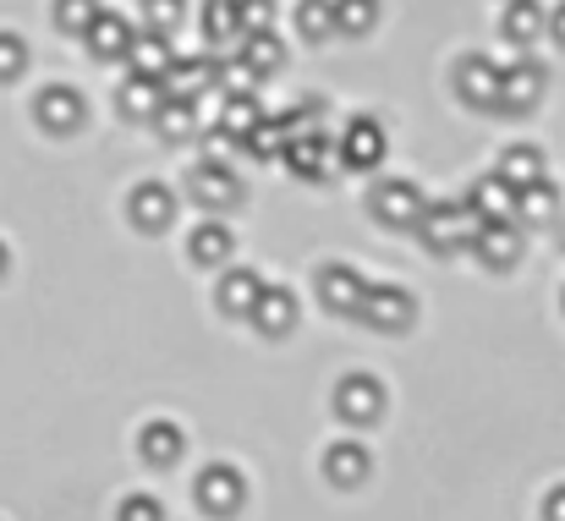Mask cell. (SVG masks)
<instances>
[{
  "instance_id": "36",
  "label": "cell",
  "mask_w": 565,
  "mask_h": 521,
  "mask_svg": "<svg viewBox=\"0 0 565 521\" xmlns=\"http://www.w3.org/2000/svg\"><path fill=\"white\" fill-rule=\"evenodd\" d=\"M182 17H188V0H143V22L154 33H171Z\"/></svg>"
},
{
  "instance_id": "12",
  "label": "cell",
  "mask_w": 565,
  "mask_h": 521,
  "mask_svg": "<svg viewBox=\"0 0 565 521\" xmlns=\"http://www.w3.org/2000/svg\"><path fill=\"white\" fill-rule=\"evenodd\" d=\"M369 209H374L384 225H412L417 209H423V187L406 181V176H390V181H379L374 192H369Z\"/></svg>"
},
{
  "instance_id": "28",
  "label": "cell",
  "mask_w": 565,
  "mask_h": 521,
  "mask_svg": "<svg viewBox=\"0 0 565 521\" xmlns=\"http://www.w3.org/2000/svg\"><path fill=\"white\" fill-rule=\"evenodd\" d=\"M500 181H511V192H516V187H527V181H539V176H544V155H539V149H533V143H511V149H505V155H500Z\"/></svg>"
},
{
  "instance_id": "22",
  "label": "cell",
  "mask_w": 565,
  "mask_h": 521,
  "mask_svg": "<svg viewBox=\"0 0 565 521\" xmlns=\"http://www.w3.org/2000/svg\"><path fill=\"white\" fill-rule=\"evenodd\" d=\"M160 99H166V88H160V77H149V72H132L127 88L116 94L121 116H132V121H149V116L160 110Z\"/></svg>"
},
{
  "instance_id": "2",
  "label": "cell",
  "mask_w": 565,
  "mask_h": 521,
  "mask_svg": "<svg viewBox=\"0 0 565 521\" xmlns=\"http://www.w3.org/2000/svg\"><path fill=\"white\" fill-rule=\"evenodd\" d=\"M352 319H363L379 336H401V330H412V319H417V297H412L406 286H374V280H369Z\"/></svg>"
},
{
  "instance_id": "31",
  "label": "cell",
  "mask_w": 565,
  "mask_h": 521,
  "mask_svg": "<svg viewBox=\"0 0 565 521\" xmlns=\"http://www.w3.org/2000/svg\"><path fill=\"white\" fill-rule=\"evenodd\" d=\"M154 127H160V138H171V143H182V138H192V127H198V110H192V99H160V110L149 116Z\"/></svg>"
},
{
  "instance_id": "30",
  "label": "cell",
  "mask_w": 565,
  "mask_h": 521,
  "mask_svg": "<svg viewBox=\"0 0 565 521\" xmlns=\"http://www.w3.org/2000/svg\"><path fill=\"white\" fill-rule=\"evenodd\" d=\"M203 33L214 44L242 39V0H203Z\"/></svg>"
},
{
  "instance_id": "11",
  "label": "cell",
  "mask_w": 565,
  "mask_h": 521,
  "mask_svg": "<svg viewBox=\"0 0 565 521\" xmlns=\"http://www.w3.org/2000/svg\"><path fill=\"white\" fill-rule=\"evenodd\" d=\"M363 269L358 264H324L319 269V302L330 308V313H341V319H352L358 313V302H363Z\"/></svg>"
},
{
  "instance_id": "1",
  "label": "cell",
  "mask_w": 565,
  "mask_h": 521,
  "mask_svg": "<svg viewBox=\"0 0 565 521\" xmlns=\"http://www.w3.org/2000/svg\"><path fill=\"white\" fill-rule=\"evenodd\" d=\"M478 225H483V214H478L467 198L423 203V209H417V220H412V231H417V236H423V247H434V253H456V247H467Z\"/></svg>"
},
{
  "instance_id": "40",
  "label": "cell",
  "mask_w": 565,
  "mask_h": 521,
  "mask_svg": "<svg viewBox=\"0 0 565 521\" xmlns=\"http://www.w3.org/2000/svg\"><path fill=\"white\" fill-rule=\"evenodd\" d=\"M275 28V0H242V33Z\"/></svg>"
},
{
  "instance_id": "13",
  "label": "cell",
  "mask_w": 565,
  "mask_h": 521,
  "mask_svg": "<svg viewBox=\"0 0 565 521\" xmlns=\"http://www.w3.org/2000/svg\"><path fill=\"white\" fill-rule=\"evenodd\" d=\"M335 412L347 423H374L379 412H384V384H379L374 373H347L335 384Z\"/></svg>"
},
{
  "instance_id": "32",
  "label": "cell",
  "mask_w": 565,
  "mask_h": 521,
  "mask_svg": "<svg viewBox=\"0 0 565 521\" xmlns=\"http://www.w3.org/2000/svg\"><path fill=\"white\" fill-rule=\"evenodd\" d=\"M286 121H269V116H258V127L242 138V149L253 155V160H280V149H286Z\"/></svg>"
},
{
  "instance_id": "25",
  "label": "cell",
  "mask_w": 565,
  "mask_h": 521,
  "mask_svg": "<svg viewBox=\"0 0 565 521\" xmlns=\"http://www.w3.org/2000/svg\"><path fill=\"white\" fill-rule=\"evenodd\" d=\"M242 61H247V72L253 77H269V72H280V39H275V28H258V33H242Z\"/></svg>"
},
{
  "instance_id": "26",
  "label": "cell",
  "mask_w": 565,
  "mask_h": 521,
  "mask_svg": "<svg viewBox=\"0 0 565 521\" xmlns=\"http://www.w3.org/2000/svg\"><path fill=\"white\" fill-rule=\"evenodd\" d=\"M511 181H500V176H478L472 187H467V203L483 214V220H505L511 214Z\"/></svg>"
},
{
  "instance_id": "42",
  "label": "cell",
  "mask_w": 565,
  "mask_h": 521,
  "mask_svg": "<svg viewBox=\"0 0 565 521\" xmlns=\"http://www.w3.org/2000/svg\"><path fill=\"white\" fill-rule=\"evenodd\" d=\"M544 521H565V483L561 489H550V500H544Z\"/></svg>"
},
{
  "instance_id": "21",
  "label": "cell",
  "mask_w": 565,
  "mask_h": 521,
  "mask_svg": "<svg viewBox=\"0 0 565 521\" xmlns=\"http://www.w3.org/2000/svg\"><path fill=\"white\" fill-rule=\"evenodd\" d=\"M231 247H236V236H231V225H220V220H203V225L188 236V258L192 264H203V269L225 264Z\"/></svg>"
},
{
  "instance_id": "20",
  "label": "cell",
  "mask_w": 565,
  "mask_h": 521,
  "mask_svg": "<svg viewBox=\"0 0 565 521\" xmlns=\"http://www.w3.org/2000/svg\"><path fill=\"white\" fill-rule=\"evenodd\" d=\"M83 39H88V50H94L99 61H127V50H132V22L99 6V17L88 22V33H83Z\"/></svg>"
},
{
  "instance_id": "7",
  "label": "cell",
  "mask_w": 565,
  "mask_h": 521,
  "mask_svg": "<svg viewBox=\"0 0 565 521\" xmlns=\"http://www.w3.org/2000/svg\"><path fill=\"white\" fill-rule=\"evenodd\" d=\"M127 214L138 231H171L177 225V192L166 181H138L127 198Z\"/></svg>"
},
{
  "instance_id": "15",
  "label": "cell",
  "mask_w": 565,
  "mask_h": 521,
  "mask_svg": "<svg viewBox=\"0 0 565 521\" xmlns=\"http://www.w3.org/2000/svg\"><path fill=\"white\" fill-rule=\"evenodd\" d=\"M214 72L220 61H203V55H171V66L160 72V88L171 99H198L203 88H214Z\"/></svg>"
},
{
  "instance_id": "39",
  "label": "cell",
  "mask_w": 565,
  "mask_h": 521,
  "mask_svg": "<svg viewBox=\"0 0 565 521\" xmlns=\"http://www.w3.org/2000/svg\"><path fill=\"white\" fill-rule=\"evenodd\" d=\"M116 517H121V521H166V506H160L154 495H127Z\"/></svg>"
},
{
  "instance_id": "5",
  "label": "cell",
  "mask_w": 565,
  "mask_h": 521,
  "mask_svg": "<svg viewBox=\"0 0 565 521\" xmlns=\"http://www.w3.org/2000/svg\"><path fill=\"white\" fill-rule=\"evenodd\" d=\"M188 192L198 209H236L242 203V181L225 160H198L188 176Z\"/></svg>"
},
{
  "instance_id": "6",
  "label": "cell",
  "mask_w": 565,
  "mask_h": 521,
  "mask_svg": "<svg viewBox=\"0 0 565 521\" xmlns=\"http://www.w3.org/2000/svg\"><path fill=\"white\" fill-rule=\"evenodd\" d=\"M384 149H390V138H384V127H379L374 116H352L347 132L335 138V155H341V166H352V171H374L379 160H384Z\"/></svg>"
},
{
  "instance_id": "9",
  "label": "cell",
  "mask_w": 565,
  "mask_h": 521,
  "mask_svg": "<svg viewBox=\"0 0 565 521\" xmlns=\"http://www.w3.org/2000/svg\"><path fill=\"white\" fill-rule=\"evenodd\" d=\"M297 291L291 286H269L264 280V291H258V302L247 308V319H253V330L258 336H291L297 330Z\"/></svg>"
},
{
  "instance_id": "19",
  "label": "cell",
  "mask_w": 565,
  "mask_h": 521,
  "mask_svg": "<svg viewBox=\"0 0 565 521\" xmlns=\"http://www.w3.org/2000/svg\"><path fill=\"white\" fill-rule=\"evenodd\" d=\"M330 155H335V138H324L319 127H313V132H291V138H286V149H280V160H286L297 176H308V181H313V176H324Z\"/></svg>"
},
{
  "instance_id": "18",
  "label": "cell",
  "mask_w": 565,
  "mask_h": 521,
  "mask_svg": "<svg viewBox=\"0 0 565 521\" xmlns=\"http://www.w3.org/2000/svg\"><path fill=\"white\" fill-rule=\"evenodd\" d=\"M182 450H188V434H182L171 417L143 423V434H138V456H143L149 467H177V461H182Z\"/></svg>"
},
{
  "instance_id": "41",
  "label": "cell",
  "mask_w": 565,
  "mask_h": 521,
  "mask_svg": "<svg viewBox=\"0 0 565 521\" xmlns=\"http://www.w3.org/2000/svg\"><path fill=\"white\" fill-rule=\"evenodd\" d=\"M544 33H555V44H565V0L555 11H544Z\"/></svg>"
},
{
  "instance_id": "16",
  "label": "cell",
  "mask_w": 565,
  "mask_h": 521,
  "mask_svg": "<svg viewBox=\"0 0 565 521\" xmlns=\"http://www.w3.org/2000/svg\"><path fill=\"white\" fill-rule=\"evenodd\" d=\"M511 220H516V225H550V220H561V187H555L550 176L516 187V198H511Z\"/></svg>"
},
{
  "instance_id": "29",
  "label": "cell",
  "mask_w": 565,
  "mask_h": 521,
  "mask_svg": "<svg viewBox=\"0 0 565 521\" xmlns=\"http://www.w3.org/2000/svg\"><path fill=\"white\" fill-rule=\"evenodd\" d=\"M258 116H264V110H258V99H253V94H225V110H220V132H225L231 143H242V138H247V132L258 127Z\"/></svg>"
},
{
  "instance_id": "10",
  "label": "cell",
  "mask_w": 565,
  "mask_h": 521,
  "mask_svg": "<svg viewBox=\"0 0 565 521\" xmlns=\"http://www.w3.org/2000/svg\"><path fill=\"white\" fill-rule=\"evenodd\" d=\"M494 88H500V66L489 55H461L456 61V99L472 110H494Z\"/></svg>"
},
{
  "instance_id": "23",
  "label": "cell",
  "mask_w": 565,
  "mask_h": 521,
  "mask_svg": "<svg viewBox=\"0 0 565 521\" xmlns=\"http://www.w3.org/2000/svg\"><path fill=\"white\" fill-rule=\"evenodd\" d=\"M539 33H544V6H539V0H505V11H500V39L533 44Z\"/></svg>"
},
{
  "instance_id": "38",
  "label": "cell",
  "mask_w": 565,
  "mask_h": 521,
  "mask_svg": "<svg viewBox=\"0 0 565 521\" xmlns=\"http://www.w3.org/2000/svg\"><path fill=\"white\" fill-rule=\"evenodd\" d=\"M319 121H324V99H297L286 110V132H313Z\"/></svg>"
},
{
  "instance_id": "34",
  "label": "cell",
  "mask_w": 565,
  "mask_h": 521,
  "mask_svg": "<svg viewBox=\"0 0 565 521\" xmlns=\"http://www.w3.org/2000/svg\"><path fill=\"white\" fill-rule=\"evenodd\" d=\"M379 22V0H335V28L341 33H369Z\"/></svg>"
},
{
  "instance_id": "17",
  "label": "cell",
  "mask_w": 565,
  "mask_h": 521,
  "mask_svg": "<svg viewBox=\"0 0 565 521\" xmlns=\"http://www.w3.org/2000/svg\"><path fill=\"white\" fill-rule=\"evenodd\" d=\"M369 467H374V456H369L363 439H335V445L324 450V478H330L335 489H358V483L369 478Z\"/></svg>"
},
{
  "instance_id": "43",
  "label": "cell",
  "mask_w": 565,
  "mask_h": 521,
  "mask_svg": "<svg viewBox=\"0 0 565 521\" xmlns=\"http://www.w3.org/2000/svg\"><path fill=\"white\" fill-rule=\"evenodd\" d=\"M6 264H11V253H6V242H0V275H6Z\"/></svg>"
},
{
  "instance_id": "24",
  "label": "cell",
  "mask_w": 565,
  "mask_h": 521,
  "mask_svg": "<svg viewBox=\"0 0 565 521\" xmlns=\"http://www.w3.org/2000/svg\"><path fill=\"white\" fill-rule=\"evenodd\" d=\"M171 33H132V50H127V61H132V72H149V77H160L166 66H171Z\"/></svg>"
},
{
  "instance_id": "35",
  "label": "cell",
  "mask_w": 565,
  "mask_h": 521,
  "mask_svg": "<svg viewBox=\"0 0 565 521\" xmlns=\"http://www.w3.org/2000/svg\"><path fill=\"white\" fill-rule=\"evenodd\" d=\"M94 17H99V0H55V28L61 33H88Z\"/></svg>"
},
{
  "instance_id": "27",
  "label": "cell",
  "mask_w": 565,
  "mask_h": 521,
  "mask_svg": "<svg viewBox=\"0 0 565 521\" xmlns=\"http://www.w3.org/2000/svg\"><path fill=\"white\" fill-rule=\"evenodd\" d=\"M258 291H264V275H258V269H225V280H220V308H225V313H247V308L258 302Z\"/></svg>"
},
{
  "instance_id": "4",
  "label": "cell",
  "mask_w": 565,
  "mask_h": 521,
  "mask_svg": "<svg viewBox=\"0 0 565 521\" xmlns=\"http://www.w3.org/2000/svg\"><path fill=\"white\" fill-rule=\"evenodd\" d=\"M192 500L209 511V517H236L247 506V478L231 467V461H214L192 478Z\"/></svg>"
},
{
  "instance_id": "3",
  "label": "cell",
  "mask_w": 565,
  "mask_h": 521,
  "mask_svg": "<svg viewBox=\"0 0 565 521\" xmlns=\"http://www.w3.org/2000/svg\"><path fill=\"white\" fill-rule=\"evenodd\" d=\"M550 77L533 55H511V66H500V88H494V110H511V116H527L539 99H544Z\"/></svg>"
},
{
  "instance_id": "14",
  "label": "cell",
  "mask_w": 565,
  "mask_h": 521,
  "mask_svg": "<svg viewBox=\"0 0 565 521\" xmlns=\"http://www.w3.org/2000/svg\"><path fill=\"white\" fill-rule=\"evenodd\" d=\"M33 116H39V127H50V132H77V127H83V116H88V105H83V94H77V88L50 83V88L33 99Z\"/></svg>"
},
{
  "instance_id": "37",
  "label": "cell",
  "mask_w": 565,
  "mask_h": 521,
  "mask_svg": "<svg viewBox=\"0 0 565 521\" xmlns=\"http://www.w3.org/2000/svg\"><path fill=\"white\" fill-rule=\"evenodd\" d=\"M22 72H28V44L17 33H0V83H11Z\"/></svg>"
},
{
  "instance_id": "33",
  "label": "cell",
  "mask_w": 565,
  "mask_h": 521,
  "mask_svg": "<svg viewBox=\"0 0 565 521\" xmlns=\"http://www.w3.org/2000/svg\"><path fill=\"white\" fill-rule=\"evenodd\" d=\"M297 28H302V39H330L335 33V0H297Z\"/></svg>"
},
{
  "instance_id": "8",
  "label": "cell",
  "mask_w": 565,
  "mask_h": 521,
  "mask_svg": "<svg viewBox=\"0 0 565 521\" xmlns=\"http://www.w3.org/2000/svg\"><path fill=\"white\" fill-rule=\"evenodd\" d=\"M522 225H511V214L505 220H483L478 231H472V253L489 264V269H511L516 258H522Z\"/></svg>"
}]
</instances>
